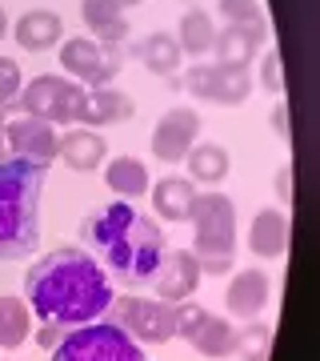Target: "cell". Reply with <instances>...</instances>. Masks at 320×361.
I'll use <instances>...</instances> for the list:
<instances>
[{
  "label": "cell",
  "instance_id": "9c48e42d",
  "mask_svg": "<svg viewBox=\"0 0 320 361\" xmlns=\"http://www.w3.org/2000/svg\"><path fill=\"white\" fill-rule=\"evenodd\" d=\"M180 89L212 104H244L252 97V77L248 68H229V65H192L188 77L180 80Z\"/></svg>",
  "mask_w": 320,
  "mask_h": 361
},
{
  "label": "cell",
  "instance_id": "ac0fdd59",
  "mask_svg": "<svg viewBox=\"0 0 320 361\" xmlns=\"http://www.w3.org/2000/svg\"><path fill=\"white\" fill-rule=\"evenodd\" d=\"M284 245H288V221H284L281 209H260L252 217V229H248V249L256 257H281Z\"/></svg>",
  "mask_w": 320,
  "mask_h": 361
},
{
  "label": "cell",
  "instance_id": "7c38bea8",
  "mask_svg": "<svg viewBox=\"0 0 320 361\" xmlns=\"http://www.w3.org/2000/svg\"><path fill=\"white\" fill-rule=\"evenodd\" d=\"M153 285H156V297L160 301L180 305V301H188L200 289V261L192 257L188 249H168L153 273Z\"/></svg>",
  "mask_w": 320,
  "mask_h": 361
},
{
  "label": "cell",
  "instance_id": "6da1fadb",
  "mask_svg": "<svg viewBox=\"0 0 320 361\" xmlns=\"http://www.w3.org/2000/svg\"><path fill=\"white\" fill-rule=\"evenodd\" d=\"M25 301L40 322H60L77 329V325H89L108 313L113 281H108V269L89 249L64 245L44 253L25 273Z\"/></svg>",
  "mask_w": 320,
  "mask_h": 361
},
{
  "label": "cell",
  "instance_id": "4dcf8cb0",
  "mask_svg": "<svg viewBox=\"0 0 320 361\" xmlns=\"http://www.w3.org/2000/svg\"><path fill=\"white\" fill-rule=\"evenodd\" d=\"M68 337V325H60V322H44L40 325V334H37V345H44V349H56Z\"/></svg>",
  "mask_w": 320,
  "mask_h": 361
},
{
  "label": "cell",
  "instance_id": "d4e9b609",
  "mask_svg": "<svg viewBox=\"0 0 320 361\" xmlns=\"http://www.w3.org/2000/svg\"><path fill=\"white\" fill-rule=\"evenodd\" d=\"M212 40H217V25H212V16L205 8H188V13L180 16V52H212Z\"/></svg>",
  "mask_w": 320,
  "mask_h": 361
},
{
  "label": "cell",
  "instance_id": "9a60e30c",
  "mask_svg": "<svg viewBox=\"0 0 320 361\" xmlns=\"http://www.w3.org/2000/svg\"><path fill=\"white\" fill-rule=\"evenodd\" d=\"M13 37L25 52L56 49L60 37H64V20H60V13H52V8H28V13L13 25Z\"/></svg>",
  "mask_w": 320,
  "mask_h": 361
},
{
  "label": "cell",
  "instance_id": "3957f363",
  "mask_svg": "<svg viewBox=\"0 0 320 361\" xmlns=\"http://www.w3.org/2000/svg\"><path fill=\"white\" fill-rule=\"evenodd\" d=\"M49 169L25 157L0 161V261H25L40 245V193Z\"/></svg>",
  "mask_w": 320,
  "mask_h": 361
},
{
  "label": "cell",
  "instance_id": "484cf974",
  "mask_svg": "<svg viewBox=\"0 0 320 361\" xmlns=\"http://www.w3.org/2000/svg\"><path fill=\"white\" fill-rule=\"evenodd\" d=\"M229 149L224 145H196V149H188V169L196 180H205V185H217V180L229 177Z\"/></svg>",
  "mask_w": 320,
  "mask_h": 361
},
{
  "label": "cell",
  "instance_id": "8d00e7d4",
  "mask_svg": "<svg viewBox=\"0 0 320 361\" xmlns=\"http://www.w3.org/2000/svg\"><path fill=\"white\" fill-rule=\"evenodd\" d=\"M120 4H128V8H132V4H144V0H120Z\"/></svg>",
  "mask_w": 320,
  "mask_h": 361
},
{
  "label": "cell",
  "instance_id": "5b68a950",
  "mask_svg": "<svg viewBox=\"0 0 320 361\" xmlns=\"http://www.w3.org/2000/svg\"><path fill=\"white\" fill-rule=\"evenodd\" d=\"M84 101H89V89L80 80L64 77V73H40V77L25 80V89L13 104L25 116H40L49 125H77L84 116Z\"/></svg>",
  "mask_w": 320,
  "mask_h": 361
},
{
  "label": "cell",
  "instance_id": "30bf717a",
  "mask_svg": "<svg viewBox=\"0 0 320 361\" xmlns=\"http://www.w3.org/2000/svg\"><path fill=\"white\" fill-rule=\"evenodd\" d=\"M4 141H8V153L25 157L32 165L49 169L56 161V149H60V137H56V125L40 121V116H13L4 121Z\"/></svg>",
  "mask_w": 320,
  "mask_h": 361
},
{
  "label": "cell",
  "instance_id": "cb8c5ba5",
  "mask_svg": "<svg viewBox=\"0 0 320 361\" xmlns=\"http://www.w3.org/2000/svg\"><path fill=\"white\" fill-rule=\"evenodd\" d=\"M32 329V310L25 297L4 293L0 297V349H20Z\"/></svg>",
  "mask_w": 320,
  "mask_h": 361
},
{
  "label": "cell",
  "instance_id": "8992f818",
  "mask_svg": "<svg viewBox=\"0 0 320 361\" xmlns=\"http://www.w3.org/2000/svg\"><path fill=\"white\" fill-rule=\"evenodd\" d=\"M52 361H144V349L108 317L68 329L60 345L52 349Z\"/></svg>",
  "mask_w": 320,
  "mask_h": 361
},
{
  "label": "cell",
  "instance_id": "603a6c76",
  "mask_svg": "<svg viewBox=\"0 0 320 361\" xmlns=\"http://www.w3.org/2000/svg\"><path fill=\"white\" fill-rule=\"evenodd\" d=\"M192 197H196V189L188 177H160V185L153 189V209L165 221H188Z\"/></svg>",
  "mask_w": 320,
  "mask_h": 361
},
{
  "label": "cell",
  "instance_id": "277c9868",
  "mask_svg": "<svg viewBox=\"0 0 320 361\" xmlns=\"http://www.w3.org/2000/svg\"><path fill=\"white\" fill-rule=\"evenodd\" d=\"M192 225L196 245L192 257L200 261V273H224L236 257V205L224 193H196L192 197Z\"/></svg>",
  "mask_w": 320,
  "mask_h": 361
},
{
  "label": "cell",
  "instance_id": "7a4b0ae2",
  "mask_svg": "<svg viewBox=\"0 0 320 361\" xmlns=\"http://www.w3.org/2000/svg\"><path fill=\"white\" fill-rule=\"evenodd\" d=\"M80 237H84V245H92V257L128 289L153 285V273L168 245L160 225L136 213L132 201H113V205L92 209L80 221Z\"/></svg>",
  "mask_w": 320,
  "mask_h": 361
},
{
  "label": "cell",
  "instance_id": "d590c367",
  "mask_svg": "<svg viewBox=\"0 0 320 361\" xmlns=\"http://www.w3.org/2000/svg\"><path fill=\"white\" fill-rule=\"evenodd\" d=\"M4 32H8V16H4V8H0V40H4Z\"/></svg>",
  "mask_w": 320,
  "mask_h": 361
},
{
  "label": "cell",
  "instance_id": "ba28073f",
  "mask_svg": "<svg viewBox=\"0 0 320 361\" xmlns=\"http://www.w3.org/2000/svg\"><path fill=\"white\" fill-rule=\"evenodd\" d=\"M56 56H60L64 77L80 80V85H96V89L113 85L116 73L124 68V49L120 44H101L92 37H68Z\"/></svg>",
  "mask_w": 320,
  "mask_h": 361
},
{
  "label": "cell",
  "instance_id": "83f0119b",
  "mask_svg": "<svg viewBox=\"0 0 320 361\" xmlns=\"http://www.w3.org/2000/svg\"><path fill=\"white\" fill-rule=\"evenodd\" d=\"M25 89V77H20V65H16L13 56H0V104L8 109V104L20 97Z\"/></svg>",
  "mask_w": 320,
  "mask_h": 361
},
{
  "label": "cell",
  "instance_id": "7402d4cb",
  "mask_svg": "<svg viewBox=\"0 0 320 361\" xmlns=\"http://www.w3.org/2000/svg\"><path fill=\"white\" fill-rule=\"evenodd\" d=\"M188 345L196 353H205V357H229L232 349H236V329L224 317H217V313H205L200 325L188 334Z\"/></svg>",
  "mask_w": 320,
  "mask_h": 361
},
{
  "label": "cell",
  "instance_id": "5bb4252c",
  "mask_svg": "<svg viewBox=\"0 0 320 361\" xmlns=\"http://www.w3.org/2000/svg\"><path fill=\"white\" fill-rule=\"evenodd\" d=\"M80 20L101 44H124L128 28H132L120 0H80Z\"/></svg>",
  "mask_w": 320,
  "mask_h": 361
},
{
  "label": "cell",
  "instance_id": "52a82bcc",
  "mask_svg": "<svg viewBox=\"0 0 320 361\" xmlns=\"http://www.w3.org/2000/svg\"><path fill=\"white\" fill-rule=\"evenodd\" d=\"M108 322H116L120 329H124L128 337H136V341H148V345H165V341H172L177 337V305H168V301H160V297H120L113 305H108V313H104Z\"/></svg>",
  "mask_w": 320,
  "mask_h": 361
},
{
  "label": "cell",
  "instance_id": "d6a6232c",
  "mask_svg": "<svg viewBox=\"0 0 320 361\" xmlns=\"http://www.w3.org/2000/svg\"><path fill=\"white\" fill-rule=\"evenodd\" d=\"M276 197L281 201H293V165L276 169Z\"/></svg>",
  "mask_w": 320,
  "mask_h": 361
},
{
  "label": "cell",
  "instance_id": "8fae6325",
  "mask_svg": "<svg viewBox=\"0 0 320 361\" xmlns=\"http://www.w3.org/2000/svg\"><path fill=\"white\" fill-rule=\"evenodd\" d=\"M196 133H200V116L192 113V109H184V104L168 109L153 129V157L165 161V165L184 161L188 149H192V141H196Z\"/></svg>",
  "mask_w": 320,
  "mask_h": 361
},
{
  "label": "cell",
  "instance_id": "836d02e7",
  "mask_svg": "<svg viewBox=\"0 0 320 361\" xmlns=\"http://www.w3.org/2000/svg\"><path fill=\"white\" fill-rule=\"evenodd\" d=\"M272 129L281 133V137H288V104H276L272 109Z\"/></svg>",
  "mask_w": 320,
  "mask_h": 361
},
{
  "label": "cell",
  "instance_id": "f1b7e54d",
  "mask_svg": "<svg viewBox=\"0 0 320 361\" xmlns=\"http://www.w3.org/2000/svg\"><path fill=\"white\" fill-rule=\"evenodd\" d=\"M220 16L229 25H256V20H264L256 0H220Z\"/></svg>",
  "mask_w": 320,
  "mask_h": 361
},
{
  "label": "cell",
  "instance_id": "4316f807",
  "mask_svg": "<svg viewBox=\"0 0 320 361\" xmlns=\"http://www.w3.org/2000/svg\"><path fill=\"white\" fill-rule=\"evenodd\" d=\"M269 349H272V329L269 325H248L236 334V357L241 361H269Z\"/></svg>",
  "mask_w": 320,
  "mask_h": 361
},
{
  "label": "cell",
  "instance_id": "ffe728a7",
  "mask_svg": "<svg viewBox=\"0 0 320 361\" xmlns=\"http://www.w3.org/2000/svg\"><path fill=\"white\" fill-rule=\"evenodd\" d=\"M136 56H141V65L153 73V77H165V80H172L177 77V68H180V44H177V37H168V32H148V37L136 44Z\"/></svg>",
  "mask_w": 320,
  "mask_h": 361
},
{
  "label": "cell",
  "instance_id": "e575fe53",
  "mask_svg": "<svg viewBox=\"0 0 320 361\" xmlns=\"http://www.w3.org/2000/svg\"><path fill=\"white\" fill-rule=\"evenodd\" d=\"M8 157V141H4V125H0V161Z\"/></svg>",
  "mask_w": 320,
  "mask_h": 361
},
{
  "label": "cell",
  "instance_id": "4fadbf2b",
  "mask_svg": "<svg viewBox=\"0 0 320 361\" xmlns=\"http://www.w3.org/2000/svg\"><path fill=\"white\" fill-rule=\"evenodd\" d=\"M269 25L256 20V25H224L212 40L217 49V65H229V68H248L256 61V44L264 40Z\"/></svg>",
  "mask_w": 320,
  "mask_h": 361
},
{
  "label": "cell",
  "instance_id": "f546056e",
  "mask_svg": "<svg viewBox=\"0 0 320 361\" xmlns=\"http://www.w3.org/2000/svg\"><path fill=\"white\" fill-rule=\"evenodd\" d=\"M205 305H196V301H180L177 305V337H184L188 341V334L200 325V317H205Z\"/></svg>",
  "mask_w": 320,
  "mask_h": 361
},
{
  "label": "cell",
  "instance_id": "e0dca14e",
  "mask_svg": "<svg viewBox=\"0 0 320 361\" xmlns=\"http://www.w3.org/2000/svg\"><path fill=\"white\" fill-rule=\"evenodd\" d=\"M56 157H64V165L77 169V173H96L108 157V145L96 129H68L60 137V149Z\"/></svg>",
  "mask_w": 320,
  "mask_h": 361
},
{
  "label": "cell",
  "instance_id": "1f68e13d",
  "mask_svg": "<svg viewBox=\"0 0 320 361\" xmlns=\"http://www.w3.org/2000/svg\"><path fill=\"white\" fill-rule=\"evenodd\" d=\"M260 80H264V89H281V56H276V52H269V56H264V68H260Z\"/></svg>",
  "mask_w": 320,
  "mask_h": 361
},
{
  "label": "cell",
  "instance_id": "2e32d148",
  "mask_svg": "<svg viewBox=\"0 0 320 361\" xmlns=\"http://www.w3.org/2000/svg\"><path fill=\"white\" fill-rule=\"evenodd\" d=\"M269 293H272L269 273H260V269H241V273H236V277L229 281L224 305H229L236 317H256V313L269 305Z\"/></svg>",
  "mask_w": 320,
  "mask_h": 361
},
{
  "label": "cell",
  "instance_id": "44dd1931",
  "mask_svg": "<svg viewBox=\"0 0 320 361\" xmlns=\"http://www.w3.org/2000/svg\"><path fill=\"white\" fill-rule=\"evenodd\" d=\"M104 180H108V189L120 201H136V197L148 193V165H144L141 157H116L104 169Z\"/></svg>",
  "mask_w": 320,
  "mask_h": 361
},
{
  "label": "cell",
  "instance_id": "74e56055",
  "mask_svg": "<svg viewBox=\"0 0 320 361\" xmlns=\"http://www.w3.org/2000/svg\"><path fill=\"white\" fill-rule=\"evenodd\" d=\"M0 125H4V104H0Z\"/></svg>",
  "mask_w": 320,
  "mask_h": 361
},
{
  "label": "cell",
  "instance_id": "d6986e66",
  "mask_svg": "<svg viewBox=\"0 0 320 361\" xmlns=\"http://www.w3.org/2000/svg\"><path fill=\"white\" fill-rule=\"evenodd\" d=\"M132 113H136V104L128 101L120 89H108L104 85V89L89 92L80 125H89V129H96V125H120V121H132Z\"/></svg>",
  "mask_w": 320,
  "mask_h": 361
}]
</instances>
